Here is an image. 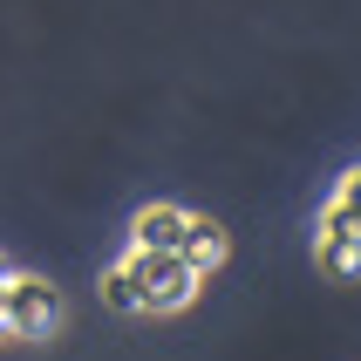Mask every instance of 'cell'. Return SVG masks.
<instances>
[{
  "mask_svg": "<svg viewBox=\"0 0 361 361\" xmlns=\"http://www.w3.org/2000/svg\"><path fill=\"white\" fill-rule=\"evenodd\" d=\"M334 198H341V204H355V212H361V164H355V171L341 178V191H334Z\"/></svg>",
  "mask_w": 361,
  "mask_h": 361,
  "instance_id": "7",
  "label": "cell"
},
{
  "mask_svg": "<svg viewBox=\"0 0 361 361\" xmlns=\"http://www.w3.org/2000/svg\"><path fill=\"white\" fill-rule=\"evenodd\" d=\"M0 334H7V327H0Z\"/></svg>",
  "mask_w": 361,
  "mask_h": 361,
  "instance_id": "10",
  "label": "cell"
},
{
  "mask_svg": "<svg viewBox=\"0 0 361 361\" xmlns=\"http://www.w3.org/2000/svg\"><path fill=\"white\" fill-rule=\"evenodd\" d=\"M102 300L116 307V314H143V300H137V280H130V266H109V273H102Z\"/></svg>",
  "mask_w": 361,
  "mask_h": 361,
  "instance_id": "6",
  "label": "cell"
},
{
  "mask_svg": "<svg viewBox=\"0 0 361 361\" xmlns=\"http://www.w3.org/2000/svg\"><path fill=\"white\" fill-rule=\"evenodd\" d=\"M0 327L7 341H55L61 334V293L35 273H14L0 286Z\"/></svg>",
  "mask_w": 361,
  "mask_h": 361,
  "instance_id": "1",
  "label": "cell"
},
{
  "mask_svg": "<svg viewBox=\"0 0 361 361\" xmlns=\"http://www.w3.org/2000/svg\"><path fill=\"white\" fill-rule=\"evenodd\" d=\"M225 232L219 225H204V219H191V232H184V245H178V259L184 266H198V273H212V266H225Z\"/></svg>",
  "mask_w": 361,
  "mask_h": 361,
  "instance_id": "4",
  "label": "cell"
},
{
  "mask_svg": "<svg viewBox=\"0 0 361 361\" xmlns=\"http://www.w3.org/2000/svg\"><path fill=\"white\" fill-rule=\"evenodd\" d=\"M7 280H14V266H7V252H0V286H7Z\"/></svg>",
  "mask_w": 361,
  "mask_h": 361,
  "instance_id": "8",
  "label": "cell"
},
{
  "mask_svg": "<svg viewBox=\"0 0 361 361\" xmlns=\"http://www.w3.org/2000/svg\"><path fill=\"white\" fill-rule=\"evenodd\" d=\"M184 232H191V212H178V204H143L137 219H130L137 252H178Z\"/></svg>",
  "mask_w": 361,
  "mask_h": 361,
  "instance_id": "3",
  "label": "cell"
},
{
  "mask_svg": "<svg viewBox=\"0 0 361 361\" xmlns=\"http://www.w3.org/2000/svg\"><path fill=\"white\" fill-rule=\"evenodd\" d=\"M130 280H137V300L143 314H184V307L198 300V266H184L178 252H130Z\"/></svg>",
  "mask_w": 361,
  "mask_h": 361,
  "instance_id": "2",
  "label": "cell"
},
{
  "mask_svg": "<svg viewBox=\"0 0 361 361\" xmlns=\"http://www.w3.org/2000/svg\"><path fill=\"white\" fill-rule=\"evenodd\" d=\"M314 259H321V273H334V280H355L361 273V252L348 239H314Z\"/></svg>",
  "mask_w": 361,
  "mask_h": 361,
  "instance_id": "5",
  "label": "cell"
},
{
  "mask_svg": "<svg viewBox=\"0 0 361 361\" xmlns=\"http://www.w3.org/2000/svg\"><path fill=\"white\" fill-rule=\"evenodd\" d=\"M355 252H361V219H355Z\"/></svg>",
  "mask_w": 361,
  "mask_h": 361,
  "instance_id": "9",
  "label": "cell"
}]
</instances>
